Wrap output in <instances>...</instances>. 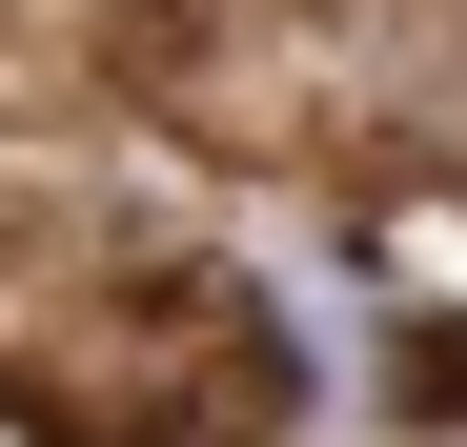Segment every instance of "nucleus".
Segmentation results:
<instances>
[]
</instances>
